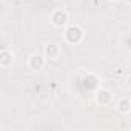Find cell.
<instances>
[{
    "instance_id": "cell-1",
    "label": "cell",
    "mask_w": 131,
    "mask_h": 131,
    "mask_svg": "<svg viewBox=\"0 0 131 131\" xmlns=\"http://www.w3.org/2000/svg\"><path fill=\"white\" fill-rule=\"evenodd\" d=\"M129 2H131V0H129Z\"/></svg>"
}]
</instances>
